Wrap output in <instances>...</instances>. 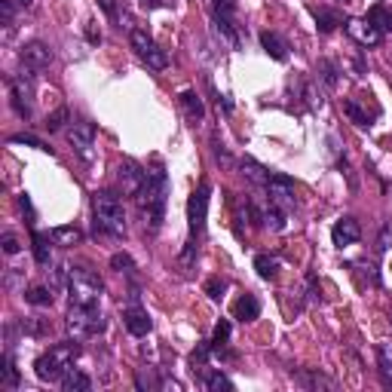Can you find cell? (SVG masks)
<instances>
[{
  "instance_id": "cell-16",
  "label": "cell",
  "mask_w": 392,
  "mask_h": 392,
  "mask_svg": "<svg viewBox=\"0 0 392 392\" xmlns=\"http://www.w3.org/2000/svg\"><path fill=\"white\" fill-rule=\"evenodd\" d=\"M258 316H260V301L255 295H242L240 301L233 304V319H240L242 325L245 322H255Z\"/></svg>"
},
{
  "instance_id": "cell-13",
  "label": "cell",
  "mask_w": 392,
  "mask_h": 392,
  "mask_svg": "<svg viewBox=\"0 0 392 392\" xmlns=\"http://www.w3.org/2000/svg\"><path fill=\"white\" fill-rule=\"evenodd\" d=\"M123 325H126V331L132 337H148L150 328H153V322L148 316V310H141L138 304H132L129 310H123Z\"/></svg>"
},
{
  "instance_id": "cell-44",
  "label": "cell",
  "mask_w": 392,
  "mask_h": 392,
  "mask_svg": "<svg viewBox=\"0 0 392 392\" xmlns=\"http://www.w3.org/2000/svg\"><path fill=\"white\" fill-rule=\"evenodd\" d=\"M0 15H3V25H6V31H10V28H13V19H15L13 0H0Z\"/></svg>"
},
{
  "instance_id": "cell-26",
  "label": "cell",
  "mask_w": 392,
  "mask_h": 392,
  "mask_svg": "<svg viewBox=\"0 0 392 392\" xmlns=\"http://www.w3.org/2000/svg\"><path fill=\"white\" fill-rule=\"evenodd\" d=\"M52 295H56V291H52L49 285H34V288L25 291V301L34 304V306H49L52 304Z\"/></svg>"
},
{
  "instance_id": "cell-12",
  "label": "cell",
  "mask_w": 392,
  "mask_h": 392,
  "mask_svg": "<svg viewBox=\"0 0 392 392\" xmlns=\"http://www.w3.org/2000/svg\"><path fill=\"white\" fill-rule=\"evenodd\" d=\"M22 65L28 71H43V68L52 65V49L40 40H31L28 46H22Z\"/></svg>"
},
{
  "instance_id": "cell-22",
  "label": "cell",
  "mask_w": 392,
  "mask_h": 392,
  "mask_svg": "<svg viewBox=\"0 0 392 392\" xmlns=\"http://www.w3.org/2000/svg\"><path fill=\"white\" fill-rule=\"evenodd\" d=\"M240 168H242V175H245V178H249L251 184H258V187H264V184L270 181V172H267V168L260 166V163H255V159H251V157H245L242 163H240Z\"/></svg>"
},
{
  "instance_id": "cell-40",
  "label": "cell",
  "mask_w": 392,
  "mask_h": 392,
  "mask_svg": "<svg viewBox=\"0 0 392 392\" xmlns=\"http://www.w3.org/2000/svg\"><path fill=\"white\" fill-rule=\"evenodd\" d=\"M214 15H224V19H233L236 13V0H212Z\"/></svg>"
},
{
  "instance_id": "cell-48",
  "label": "cell",
  "mask_w": 392,
  "mask_h": 392,
  "mask_svg": "<svg viewBox=\"0 0 392 392\" xmlns=\"http://www.w3.org/2000/svg\"><path fill=\"white\" fill-rule=\"evenodd\" d=\"M19 3H22V6H31V3H34V0H19Z\"/></svg>"
},
{
  "instance_id": "cell-29",
  "label": "cell",
  "mask_w": 392,
  "mask_h": 392,
  "mask_svg": "<svg viewBox=\"0 0 392 392\" xmlns=\"http://www.w3.org/2000/svg\"><path fill=\"white\" fill-rule=\"evenodd\" d=\"M227 340H230V322L227 319H221L218 325H214V334H212V352H221L227 347Z\"/></svg>"
},
{
  "instance_id": "cell-19",
  "label": "cell",
  "mask_w": 392,
  "mask_h": 392,
  "mask_svg": "<svg viewBox=\"0 0 392 392\" xmlns=\"http://www.w3.org/2000/svg\"><path fill=\"white\" fill-rule=\"evenodd\" d=\"M181 107H184V111H187L190 123H199V120H205V104H203V98H199L194 89L181 92Z\"/></svg>"
},
{
  "instance_id": "cell-36",
  "label": "cell",
  "mask_w": 392,
  "mask_h": 392,
  "mask_svg": "<svg viewBox=\"0 0 392 392\" xmlns=\"http://www.w3.org/2000/svg\"><path fill=\"white\" fill-rule=\"evenodd\" d=\"M98 6H102L104 15H107L111 22H129V15L120 13V3H117V0H98Z\"/></svg>"
},
{
  "instance_id": "cell-30",
  "label": "cell",
  "mask_w": 392,
  "mask_h": 392,
  "mask_svg": "<svg viewBox=\"0 0 392 392\" xmlns=\"http://www.w3.org/2000/svg\"><path fill=\"white\" fill-rule=\"evenodd\" d=\"M313 15H316V22H319V31L322 34H328V31H334L337 25H340V15L331 13V10H313Z\"/></svg>"
},
{
  "instance_id": "cell-5",
  "label": "cell",
  "mask_w": 392,
  "mask_h": 392,
  "mask_svg": "<svg viewBox=\"0 0 392 392\" xmlns=\"http://www.w3.org/2000/svg\"><path fill=\"white\" fill-rule=\"evenodd\" d=\"M65 328L74 340H89V337H95L98 331H104V319H102V313H98V306L71 304L68 306Z\"/></svg>"
},
{
  "instance_id": "cell-41",
  "label": "cell",
  "mask_w": 392,
  "mask_h": 392,
  "mask_svg": "<svg viewBox=\"0 0 392 392\" xmlns=\"http://www.w3.org/2000/svg\"><path fill=\"white\" fill-rule=\"evenodd\" d=\"M65 123H68V107H58V111L52 113L49 120H46V129H49V132H58Z\"/></svg>"
},
{
  "instance_id": "cell-15",
  "label": "cell",
  "mask_w": 392,
  "mask_h": 392,
  "mask_svg": "<svg viewBox=\"0 0 392 392\" xmlns=\"http://www.w3.org/2000/svg\"><path fill=\"white\" fill-rule=\"evenodd\" d=\"M347 34H350L356 43H362V46H377V43L383 40V34H380V31L374 28L368 19H350V22H347Z\"/></svg>"
},
{
  "instance_id": "cell-20",
  "label": "cell",
  "mask_w": 392,
  "mask_h": 392,
  "mask_svg": "<svg viewBox=\"0 0 392 392\" xmlns=\"http://www.w3.org/2000/svg\"><path fill=\"white\" fill-rule=\"evenodd\" d=\"M61 389H65V392H89L92 380L83 371H77V368H68L65 377H61Z\"/></svg>"
},
{
  "instance_id": "cell-21",
  "label": "cell",
  "mask_w": 392,
  "mask_h": 392,
  "mask_svg": "<svg viewBox=\"0 0 392 392\" xmlns=\"http://www.w3.org/2000/svg\"><path fill=\"white\" fill-rule=\"evenodd\" d=\"M368 22H371V25L377 28L383 37L392 34V10H389V6H383V3L371 6V13H368Z\"/></svg>"
},
{
  "instance_id": "cell-8",
  "label": "cell",
  "mask_w": 392,
  "mask_h": 392,
  "mask_svg": "<svg viewBox=\"0 0 392 392\" xmlns=\"http://www.w3.org/2000/svg\"><path fill=\"white\" fill-rule=\"evenodd\" d=\"M10 95H13V107L22 120L31 117V102H34V71H22L19 77H10Z\"/></svg>"
},
{
  "instance_id": "cell-3",
  "label": "cell",
  "mask_w": 392,
  "mask_h": 392,
  "mask_svg": "<svg viewBox=\"0 0 392 392\" xmlns=\"http://www.w3.org/2000/svg\"><path fill=\"white\" fill-rule=\"evenodd\" d=\"M92 214H95V230H102L107 236H123L126 233V212L117 194L102 190L92 196Z\"/></svg>"
},
{
  "instance_id": "cell-1",
  "label": "cell",
  "mask_w": 392,
  "mask_h": 392,
  "mask_svg": "<svg viewBox=\"0 0 392 392\" xmlns=\"http://www.w3.org/2000/svg\"><path fill=\"white\" fill-rule=\"evenodd\" d=\"M166 194H168V178L163 168H153L148 172V181H144L141 194H138V209H141V218H144V227L150 233H159L163 227V218H166Z\"/></svg>"
},
{
  "instance_id": "cell-42",
  "label": "cell",
  "mask_w": 392,
  "mask_h": 392,
  "mask_svg": "<svg viewBox=\"0 0 392 392\" xmlns=\"http://www.w3.org/2000/svg\"><path fill=\"white\" fill-rule=\"evenodd\" d=\"M10 141H13V144H28V148H37V150H49V148H46V144L40 141V138H34V135H13Z\"/></svg>"
},
{
  "instance_id": "cell-28",
  "label": "cell",
  "mask_w": 392,
  "mask_h": 392,
  "mask_svg": "<svg viewBox=\"0 0 392 392\" xmlns=\"http://www.w3.org/2000/svg\"><path fill=\"white\" fill-rule=\"evenodd\" d=\"M49 233H34V260H37V264H40V267H49Z\"/></svg>"
},
{
  "instance_id": "cell-35",
  "label": "cell",
  "mask_w": 392,
  "mask_h": 392,
  "mask_svg": "<svg viewBox=\"0 0 392 392\" xmlns=\"http://www.w3.org/2000/svg\"><path fill=\"white\" fill-rule=\"evenodd\" d=\"M22 331L31 337H43V334H49V325L43 319H22Z\"/></svg>"
},
{
  "instance_id": "cell-10",
  "label": "cell",
  "mask_w": 392,
  "mask_h": 392,
  "mask_svg": "<svg viewBox=\"0 0 392 392\" xmlns=\"http://www.w3.org/2000/svg\"><path fill=\"white\" fill-rule=\"evenodd\" d=\"M68 141H71V148L80 153L83 159H92V148H95V123L77 120L74 126L68 129Z\"/></svg>"
},
{
  "instance_id": "cell-17",
  "label": "cell",
  "mask_w": 392,
  "mask_h": 392,
  "mask_svg": "<svg viewBox=\"0 0 392 392\" xmlns=\"http://www.w3.org/2000/svg\"><path fill=\"white\" fill-rule=\"evenodd\" d=\"M260 46H264V52L270 58H276V61L288 58V43L282 40L279 34H273V31H264V34H260Z\"/></svg>"
},
{
  "instance_id": "cell-37",
  "label": "cell",
  "mask_w": 392,
  "mask_h": 392,
  "mask_svg": "<svg viewBox=\"0 0 392 392\" xmlns=\"http://www.w3.org/2000/svg\"><path fill=\"white\" fill-rule=\"evenodd\" d=\"M111 270H117V273H132L135 270V260L126 255V251H117V255L111 258Z\"/></svg>"
},
{
  "instance_id": "cell-23",
  "label": "cell",
  "mask_w": 392,
  "mask_h": 392,
  "mask_svg": "<svg viewBox=\"0 0 392 392\" xmlns=\"http://www.w3.org/2000/svg\"><path fill=\"white\" fill-rule=\"evenodd\" d=\"M49 240L56 242V245L71 249V245H80L83 242V233L77 227H56V230H49Z\"/></svg>"
},
{
  "instance_id": "cell-47",
  "label": "cell",
  "mask_w": 392,
  "mask_h": 392,
  "mask_svg": "<svg viewBox=\"0 0 392 392\" xmlns=\"http://www.w3.org/2000/svg\"><path fill=\"white\" fill-rule=\"evenodd\" d=\"M166 0H141V6L144 10H159V6H163Z\"/></svg>"
},
{
  "instance_id": "cell-38",
  "label": "cell",
  "mask_w": 392,
  "mask_h": 392,
  "mask_svg": "<svg viewBox=\"0 0 392 392\" xmlns=\"http://www.w3.org/2000/svg\"><path fill=\"white\" fill-rule=\"evenodd\" d=\"M224 291H227V282H224V279H218V276L205 282V295H209L212 301H221V297H224Z\"/></svg>"
},
{
  "instance_id": "cell-45",
  "label": "cell",
  "mask_w": 392,
  "mask_h": 392,
  "mask_svg": "<svg viewBox=\"0 0 392 392\" xmlns=\"http://www.w3.org/2000/svg\"><path fill=\"white\" fill-rule=\"evenodd\" d=\"M19 209L28 214V224H34V205H31V196H28V194L19 196Z\"/></svg>"
},
{
  "instance_id": "cell-24",
  "label": "cell",
  "mask_w": 392,
  "mask_h": 392,
  "mask_svg": "<svg viewBox=\"0 0 392 392\" xmlns=\"http://www.w3.org/2000/svg\"><path fill=\"white\" fill-rule=\"evenodd\" d=\"M0 386H6V389H19V368H15V362H13L10 352H6L3 362H0Z\"/></svg>"
},
{
  "instance_id": "cell-9",
  "label": "cell",
  "mask_w": 392,
  "mask_h": 392,
  "mask_svg": "<svg viewBox=\"0 0 392 392\" xmlns=\"http://www.w3.org/2000/svg\"><path fill=\"white\" fill-rule=\"evenodd\" d=\"M205 212H209V184H199L194 196L187 199V227L190 236H199L205 230Z\"/></svg>"
},
{
  "instance_id": "cell-14",
  "label": "cell",
  "mask_w": 392,
  "mask_h": 392,
  "mask_svg": "<svg viewBox=\"0 0 392 392\" xmlns=\"http://www.w3.org/2000/svg\"><path fill=\"white\" fill-rule=\"evenodd\" d=\"M331 240H334V245L337 249H347V245H356L359 240H362V227H359V221L356 218H340L334 224V230H331Z\"/></svg>"
},
{
  "instance_id": "cell-46",
  "label": "cell",
  "mask_w": 392,
  "mask_h": 392,
  "mask_svg": "<svg viewBox=\"0 0 392 392\" xmlns=\"http://www.w3.org/2000/svg\"><path fill=\"white\" fill-rule=\"evenodd\" d=\"M86 37H89V43H102V34H98V31H95V22H89Z\"/></svg>"
},
{
  "instance_id": "cell-7",
  "label": "cell",
  "mask_w": 392,
  "mask_h": 392,
  "mask_svg": "<svg viewBox=\"0 0 392 392\" xmlns=\"http://www.w3.org/2000/svg\"><path fill=\"white\" fill-rule=\"evenodd\" d=\"M264 190H267V203L276 205V209H282V212H295V205H297V196H295V181L288 178V175H273L270 172V181L264 184Z\"/></svg>"
},
{
  "instance_id": "cell-43",
  "label": "cell",
  "mask_w": 392,
  "mask_h": 392,
  "mask_svg": "<svg viewBox=\"0 0 392 392\" xmlns=\"http://www.w3.org/2000/svg\"><path fill=\"white\" fill-rule=\"evenodd\" d=\"M389 245H392V224H383L380 236H377V255H383Z\"/></svg>"
},
{
  "instance_id": "cell-33",
  "label": "cell",
  "mask_w": 392,
  "mask_h": 392,
  "mask_svg": "<svg viewBox=\"0 0 392 392\" xmlns=\"http://www.w3.org/2000/svg\"><path fill=\"white\" fill-rule=\"evenodd\" d=\"M377 362H380V374H383V383H392V347L383 343L377 350Z\"/></svg>"
},
{
  "instance_id": "cell-6",
  "label": "cell",
  "mask_w": 392,
  "mask_h": 392,
  "mask_svg": "<svg viewBox=\"0 0 392 392\" xmlns=\"http://www.w3.org/2000/svg\"><path fill=\"white\" fill-rule=\"evenodd\" d=\"M129 43H132L135 56L141 58L148 68H153V71H166V68H168V56H166V49H159V46L153 43V37L148 34V31L132 28V31H129Z\"/></svg>"
},
{
  "instance_id": "cell-32",
  "label": "cell",
  "mask_w": 392,
  "mask_h": 392,
  "mask_svg": "<svg viewBox=\"0 0 392 392\" xmlns=\"http://www.w3.org/2000/svg\"><path fill=\"white\" fill-rule=\"evenodd\" d=\"M205 389H212V392H221V389H233V380L227 377V374H221V371H209L205 374Z\"/></svg>"
},
{
  "instance_id": "cell-39",
  "label": "cell",
  "mask_w": 392,
  "mask_h": 392,
  "mask_svg": "<svg viewBox=\"0 0 392 392\" xmlns=\"http://www.w3.org/2000/svg\"><path fill=\"white\" fill-rule=\"evenodd\" d=\"M0 245H3V255H19L22 251V240L15 233H3L0 236Z\"/></svg>"
},
{
  "instance_id": "cell-31",
  "label": "cell",
  "mask_w": 392,
  "mask_h": 392,
  "mask_svg": "<svg viewBox=\"0 0 392 392\" xmlns=\"http://www.w3.org/2000/svg\"><path fill=\"white\" fill-rule=\"evenodd\" d=\"M316 74H319V80L325 83L328 89H334V86H337V65H334V61L322 58V61H319V68H316Z\"/></svg>"
},
{
  "instance_id": "cell-34",
  "label": "cell",
  "mask_w": 392,
  "mask_h": 392,
  "mask_svg": "<svg viewBox=\"0 0 392 392\" xmlns=\"http://www.w3.org/2000/svg\"><path fill=\"white\" fill-rule=\"evenodd\" d=\"M209 356H212V343H209V340L199 343V347H196L194 352H190V365H194V371H196V368H205Z\"/></svg>"
},
{
  "instance_id": "cell-27",
  "label": "cell",
  "mask_w": 392,
  "mask_h": 392,
  "mask_svg": "<svg viewBox=\"0 0 392 392\" xmlns=\"http://www.w3.org/2000/svg\"><path fill=\"white\" fill-rule=\"evenodd\" d=\"M343 113H347V117L356 123V126H371V117H368V113L362 111V107H359V102L356 98H347V102H343Z\"/></svg>"
},
{
  "instance_id": "cell-4",
  "label": "cell",
  "mask_w": 392,
  "mask_h": 392,
  "mask_svg": "<svg viewBox=\"0 0 392 392\" xmlns=\"http://www.w3.org/2000/svg\"><path fill=\"white\" fill-rule=\"evenodd\" d=\"M68 295H71V304L98 306V301H102V295H104V282L98 279V273L92 270V267H71Z\"/></svg>"
},
{
  "instance_id": "cell-25",
  "label": "cell",
  "mask_w": 392,
  "mask_h": 392,
  "mask_svg": "<svg viewBox=\"0 0 392 392\" xmlns=\"http://www.w3.org/2000/svg\"><path fill=\"white\" fill-rule=\"evenodd\" d=\"M255 270L260 279H276V273H279V258L273 255H258L255 258Z\"/></svg>"
},
{
  "instance_id": "cell-18",
  "label": "cell",
  "mask_w": 392,
  "mask_h": 392,
  "mask_svg": "<svg viewBox=\"0 0 392 392\" xmlns=\"http://www.w3.org/2000/svg\"><path fill=\"white\" fill-rule=\"evenodd\" d=\"M214 34L224 40L230 49H240V34H236L233 19H224V15H214Z\"/></svg>"
},
{
  "instance_id": "cell-2",
  "label": "cell",
  "mask_w": 392,
  "mask_h": 392,
  "mask_svg": "<svg viewBox=\"0 0 392 392\" xmlns=\"http://www.w3.org/2000/svg\"><path fill=\"white\" fill-rule=\"evenodd\" d=\"M77 356H80V340H65V343H56V347H49V352H43L40 359H37L34 371L40 380H61L65 377L68 368H74Z\"/></svg>"
},
{
  "instance_id": "cell-11",
  "label": "cell",
  "mask_w": 392,
  "mask_h": 392,
  "mask_svg": "<svg viewBox=\"0 0 392 392\" xmlns=\"http://www.w3.org/2000/svg\"><path fill=\"white\" fill-rule=\"evenodd\" d=\"M117 175H120V187H123V194L126 196H138L141 194V187H144V181H148V172H144L135 159H123Z\"/></svg>"
}]
</instances>
